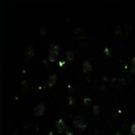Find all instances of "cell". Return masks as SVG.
Masks as SVG:
<instances>
[{
  "instance_id": "6da1fadb",
  "label": "cell",
  "mask_w": 135,
  "mask_h": 135,
  "mask_svg": "<svg viewBox=\"0 0 135 135\" xmlns=\"http://www.w3.org/2000/svg\"><path fill=\"white\" fill-rule=\"evenodd\" d=\"M74 126L75 129L78 130L79 133L83 132L86 128V124L84 122L83 118L81 116H77L74 119Z\"/></svg>"
},
{
  "instance_id": "7a4b0ae2",
  "label": "cell",
  "mask_w": 135,
  "mask_h": 135,
  "mask_svg": "<svg viewBox=\"0 0 135 135\" xmlns=\"http://www.w3.org/2000/svg\"><path fill=\"white\" fill-rule=\"evenodd\" d=\"M56 129L57 130L59 134H62L63 133V131H66V129H67V126L66 123H65V122L63 121L62 119L59 118L58 120H57L56 122Z\"/></svg>"
},
{
  "instance_id": "3957f363",
  "label": "cell",
  "mask_w": 135,
  "mask_h": 135,
  "mask_svg": "<svg viewBox=\"0 0 135 135\" xmlns=\"http://www.w3.org/2000/svg\"><path fill=\"white\" fill-rule=\"evenodd\" d=\"M45 104H37V106L35 108V116H43L45 112Z\"/></svg>"
},
{
  "instance_id": "277c9868",
  "label": "cell",
  "mask_w": 135,
  "mask_h": 135,
  "mask_svg": "<svg viewBox=\"0 0 135 135\" xmlns=\"http://www.w3.org/2000/svg\"><path fill=\"white\" fill-rule=\"evenodd\" d=\"M56 80H57V76L56 74H53L52 76L49 77L48 81L45 82L44 84V87L46 88V87H52L54 84L56 82Z\"/></svg>"
},
{
  "instance_id": "5b68a950",
  "label": "cell",
  "mask_w": 135,
  "mask_h": 135,
  "mask_svg": "<svg viewBox=\"0 0 135 135\" xmlns=\"http://www.w3.org/2000/svg\"><path fill=\"white\" fill-rule=\"evenodd\" d=\"M34 54V51H33V48L32 46H28L26 48V51L24 52V56H26V59H29L31 58Z\"/></svg>"
},
{
  "instance_id": "8992f818",
  "label": "cell",
  "mask_w": 135,
  "mask_h": 135,
  "mask_svg": "<svg viewBox=\"0 0 135 135\" xmlns=\"http://www.w3.org/2000/svg\"><path fill=\"white\" fill-rule=\"evenodd\" d=\"M82 69H83V71L84 73H87V72H89V71H91L92 70V65L91 63H90L88 61H84L83 62V65H82Z\"/></svg>"
},
{
  "instance_id": "52a82bcc",
  "label": "cell",
  "mask_w": 135,
  "mask_h": 135,
  "mask_svg": "<svg viewBox=\"0 0 135 135\" xmlns=\"http://www.w3.org/2000/svg\"><path fill=\"white\" fill-rule=\"evenodd\" d=\"M60 51V47L57 44H52L51 47H50V52H52L54 53H56V54H59Z\"/></svg>"
},
{
  "instance_id": "ba28073f",
  "label": "cell",
  "mask_w": 135,
  "mask_h": 135,
  "mask_svg": "<svg viewBox=\"0 0 135 135\" xmlns=\"http://www.w3.org/2000/svg\"><path fill=\"white\" fill-rule=\"evenodd\" d=\"M66 57L69 62H71L74 58V54L72 51H67L66 53Z\"/></svg>"
},
{
  "instance_id": "9c48e42d",
  "label": "cell",
  "mask_w": 135,
  "mask_h": 135,
  "mask_svg": "<svg viewBox=\"0 0 135 135\" xmlns=\"http://www.w3.org/2000/svg\"><path fill=\"white\" fill-rule=\"evenodd\" d=\"M57 56H58V54H56V53H54V52H50L49 56H48L49 61H50V62H54V60H56Z\"/></svg>"
},
{
  "instance_id": "30bf717a",
  "label": "cell",
  "mask_w": 135,
  "mask_h": 135,
  "mask_svg": "<svg viewBox=\"0 0 135 135\" xmlns=\"http://www.w3.org/2000/svg\"><path fill=\"white\" fill-rule=\"evenodd\" d=\"M91 103H92V100L89 97H86L84 99V104L86 105V107H89Z\"/></svg>"
},
{
  "instance_id": "8fae6325",
  "label": "cell",
  "mask_w": 135,
  "mask_h": 135,
  "mask_svg": "<svg viewBox=\"0 0 135 135\" xmlns=\"http://www.w3.org/2000/svg\"><path fill=\"white\" fill-rule=\"evenodd\" d=\"M130 68H131V72L132 73H135V57H134L131 59Z\"/></svg>"
},
{
  "instance_id": "7c38bea8",
  "label": "cell",
  "mask_w": 135,
  "mask_h": 135,
  "mask_svg": "<svg viewBox=\"0 0 135 135\" xmlns=\"http://www.w3.org/2000/svg\"><path fill=\"white\" fill-rule=\"evenodd\" d=\"M92 110H93V113H94V114L95 116H99L100 114V108L98 107V106H94L93 107V108H92Z\"/></svg>"
},
{
  "instance_id": "4fadbf2b",
  "label": "cell",
  "mask_w": 135,
  "mask_h": 135,
  "mask_svg": "<svg viewBox=\"0 0 135 135\" xmlns=\"http://www.w3.org/2000/svg\"><path fill=\"white\" fill-rule=\"evenodd\" d=\"M67 100H68V104L70 105H73L74 104V101H75V98L72 96H69Z\"/></svg>"
},
{
  "instance_id": "5bb4252c",
  "label": "cell",
  "mask_w": 135,
  "mask_h": 135,
  "mask_svg": "<svg viewBox=\"0 0 135 135\" xmlns=\"http://www.w3.org/2000/svg\"><path fill=\"white\" fill-rule=\"evenodd\" d=\"M21 86H22L23 90H26V89H28V83H27L26 81H22Z\"/></svg>"
},
{
  "instance_id": "9a60e30c",
  "label": "cell",
  "mask_w": 135,
  "mask_h": 135,
  "mask_svg": "<svg viewBox=\"0 0 135 135\" xmlns=\"http://www.w3.org/2000/svg\"><path fill=\"white\" fill-rule=\"evenodd\" d=\"M130 135H135V123L132 125L130 131Z\"/></svg>"
},
{
  "instance_id": "2e32d148",
  "label": "cell",
  "mask_w": 135,
  "mask_h": 135,
  "mask_svg": "<svg viewBox=\"0 0 135 135\" xmlns=\"http://www.w3.org/2000/svg\"><path fill=\"white\" fill-rule=\"evenodd\" d=\"M66 133L67 135H74V134H73L72 130H70V128H68V127H67L66 130Z\"/></svg>"
},
{
  "instance_id": "e0dca14e",
  "label": "cell",
  "mask_w": 135,
  "mask_h": 135,
  "mask_svg": "<svg viewBox=\"0 0 135 135\" xmlns=\"http://www.w3.org/2000/svg\"><path fill=\"white\" fill-rule=\"evenodd\" d=\"M104 52L106 53L108 56H111V54H110V51H109V49H108V48H105V49H104Z\"/></svg>"
},
{
  "instance_id": "ac0fdd59",
  "label": "cell",
  "mask_w": 135,
  "mask_h": 135,
  "mask_svg": "<svg viewBox=\"0 0 135 135\" xmlns=\"http://www.w3.org/2000/svg\"><path fill=\"white\" fill-rule=\"evenodd\" d=\"M69 92H70V94H72L74 92V88H70L69 89Z\"/></svg>"
},
{
  "instance_id": "d6986e66",
  "label": "cell",
  "mask_w": 135,
  "mask_h": 135,
  "mask_svg": "<svg viewBox=\"0 0 135 135\" xmlns=\"http://www.w3.org/2000/svg\"><path fill=\"white\" fill-rule=\"evenodd\" d=\"M64 64H65V62H62V61H60V62H59V66H63Z\"/></svg>"
},
{
  "instance_id": "ffe728a7",
  "label": "cell",
  "mask_w": 135,
  "mask_h": 135,
  "mask_svg": "<svg viewBox=\"0 0 135 135\" xmlns=\"http://www.w3.org/2000/svg\"><path fill=\"white\" fill-rule=\"evenodd\" d=\"M104 88H105V86H104V84H103L102 86L100 87V90H104Z\"/></svg>"
},
{
  "instance_id": "44dd1931",
  "label": "cell",
  "mask_w": 135,
  "mask_h": 135,
  "mask_svg": "<svg viewBox=\"0 0 135 135\" xmlns=\"http://www.w3.org/2000/svg\"><path fill=\"white\" fill-rule=\"evenodd\" d=\"M48 135H54V134H53V132H50V133L48 134Z\"/></svg>"
},
{
  "instance_id": "7402d4cb",
  "label": "cell",
  "mask_w": 135,
  "mask_h": 135,
  "mask_svg": "<svg viewBox=\"0 0 135 135\" xmlns=\"http://www.w3.org/2000/svg\"><path fill=\"white\" fill-rule=\"evenodd\" d=\"M114 135H121V134H120V133L117 132V133H116V134H114Z\"/></svg>"
}]
</instances>
